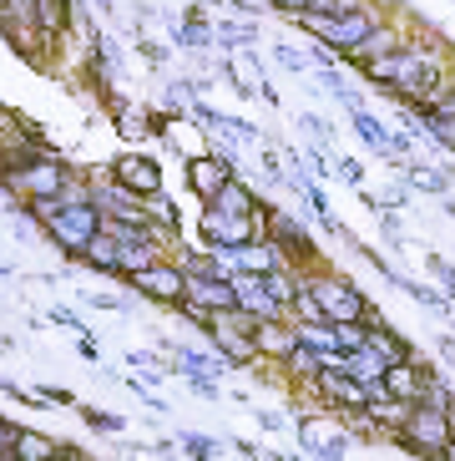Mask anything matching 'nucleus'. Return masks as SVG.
<instances>
[{"label":"nucleus","instance_id":"e433bc0d","mask_svg":"<svg viewBox=\"0 0 455 461\" xmlns=\"http://www.w3.org/2000/svg\"><path fill=\"white\" fill-rule=\"evenodd\" d=\"M56 461H86L76 447H56Z\"/></svg>","mask_w":455,"mask_h":461},{"label":"nucleus","instance_id":"aec40b11","mask_svg":"<svg viewBox=\"0 0 455 461\" xmlns=\"http://www.w3.org/2000/svg\"><path fill=\"white\" fill-rule=\"evenodd\" d=\"M81 264H86V269H102V274H112V279H117V244H112L107 233H96L92 244H86V254H81Z\"/></svg>","mask_w":455,"mask_h":461},{"label":"nucleus","instance_id":"473e14b6","mask_svg":"<svg viewBox=\"0 0 455 461\" xmlns=\"http://www.w3.org/2000/svg\"><path fill=\"white\" fill-rule=\"evenodd\" d=\"M273 5H279V11H289V15H304L314 0H273Z\"/></svg>","mask_w":455,"mask_h":461},{"label":"nucleus","instance_id":"c756f323","mask_svg":"<svg viewBox=\"0 0 455 461\" xmlns=\"http://www.w3.org/2000/svg\"><path fill=\"white\" fill-rule=\"evenodd\" d=\"M86 304H92V310H127V299H117V294H92Z\"/></svg>","mask_w":455,"mask_h":461},{"label":"nucleus","instance_id":"20e7f679","mask_svg":"<svg viewBox=\"0 0 455 461\" xmlns=\"http://www.w3.org/2000/svg\"><path fill=\"white\" fill-rule=\"evenodd\" d=\"M258 229H263V218H233V213H218V208H202L198 218V233H202V249H213V254H243L248 244H258Z\"/></svg>","mask_w":455,"mask_h":461},{"label":"nucleus","instance_id":"423d86ee","mask_svg":"<svg viewBox=\"0 0 455 461\" xmlns=\"http://www.w3.org/2000/svg\"><path fill=\"white\" fill-rule=\"evenodd\" d=\"M127 285H132V294L152 299V304H167V310H183V299H188V274L177 269L173 258H157L152 269H142Z\"/></svg>","mask_w":455,"mask_h":461},{"label":"nucleus","instance_id":"2f4dec72","mask_svg":"<svg viewBox=\"0 0 455 461\" xmlns=\"http://www.w3.org/2000/svg\"><path fill=\"white\" fill-rule=\"evenodd\" d=\"M430 269L441 274V279H445V289H451V299H455V269H451V264H445V258H430Z\"/></svg>","mask_w":455,"mask_h":461},{"label":"nucleus","instance_id":"412c9836","mask_svg":"<svg viewBox=\"0 0 455 461\" xmlns=\"http://www.w3.org/2000/svg\"><path fill=\"white\" fill-rule=\"evenodd\" d=\"M283 366L294 370V375H304V380H314L324 370V355L319 350H308V345H294V350H289V360H283Z\"/></svg>","mask_w":455,"mask_h":461},{"label":"nucleus","instance_id":"0eeeda50","mask_svg":"<svg viewBox=\"0 0 455 461\" xmlns=\"http://www.w3.org/2000/svg\"><path fill=\"white\" fill-rule=\"evenodd\" d=\"M67 188H71V167L61 163V158H40L36 167H31V173H21V177H11V183H5V193H11V198H67Z\"/></svg>","mask_w":455,"mask_h":461},{"label":"nucleus","instance_id":"cd10ccee","mask_svg":"<svg viewBox=\"0 0 455 461\" xmlns=\"http://www.w3.org/2000/svg\"><path fill=\"white\" fill-rule=\"evenodd\" d=\"M40 401H61V406H76V395H71V391H61V385H40Z\"/></svg>","mask_w":455,"mask_h":461},{"label":"nucleus","instance_id":"ddd939ff","mask_svg":"<svg viewBox=\"0 0 455 461\" xmlns=\"http://www.w3.org/2000/svg\"><path fill=\"white\" fill-rule=\"evenodd\" d=\"M314 391H319L324 401H335L339 411H349V416H360V411L370 406V391H364L360 380H349L344 370H319V375H314Z\"/></svg>","mask_w":455,"mask_h":461},{"label":"nucleus","instance_id":"9d476101","mask_svg":"<svg viewBox=\"0 0 455 461\" xmlns=\"http://www.w3.org/2000/svg\"><path fill=\"white\" fill-rule=\"evenodd\" d=\"M112 188L132 193V198H157L162 193V167L152 158H137V152H121L112 163Z\"/></svg>","mask_w":455,"mask_h":461},{"label":"nucleus","instance_id":"5701e85b","mask_svg":"<svg viewBox=\"0 0 455 461\" xmlns=\"http://www.w3.org/2000/svg\"><path fill=\"white\" fill-rule=\"evenodd\" d=\"M354 127H360V137L370 142V148H379V152L389 148V132H385V127H379V122H375V117H370L364 107H354Z\"/></svg>","mask_w":455,"mask_h":461},{"label":"nucleus","instance_id":"f8f14e48","mask_svg":"<svg viewBox=\"0 0 455 461\" xmlns=\"http://www.w3.org/2000/svg\"><path fill=\"white\" fill-rule=\"evenodd\" d=\"M183 310H198V314H228V310H238L233 279H188V299H183Z\"/></svg>","mask_w":455,"mask_h":461},{"label":"nucleus","instance_id":"a211bd4d","mask_svg":"<svg viewBox=\"0 0 455 461\" xmlns=\"http://www.w3.org/2000/svg\"><path fill=\"white\" fill-rule=\"evenodd\" d=\"M208 208H218V213H233V218H254V213H258V198L243 188L238 177H233V183H223V193H218Z\"/></svg>","mask_w":455,"mask_h":461},{"label":"nucleus","instance_id":"393cba45","mask_svg":"<svg viewBox=\"0 0 455 461\" xmlns=\"http://www.w3.org/2000/svg\"><path fill=\"white\" fill-rule=\"evenodd\" d=\"M349 11H360V0H314L304 15H319V21H339V15H349Z\"/></svg>","mask_w":455,"mask_h":461},{"label":"nucleus","instance_id":"39448f33","mask_svg":"<svg viewBox=\"0 0 455 461\" xmlns=\"http://www.w3.org/2000/svg\"><path fill=\"white\" fill-rule=\"evenodd\" d=\"M299 21L339 56H354L370 36H375V15L370 11H349V15H339V21H319V15H299Z\"/></svg>","mask_w":455,"mask_h":461},{"label":"nucleus","instance_id":"c85d7f7f","mask_svg":"<svg viewBox=\"0 0 455 461\" xmlns=\"http://www.w3.org/2000/svg\"><path fill=\"white\" fill-rule=\"evenodd\" d=\"M319 461H344V441H319Z\"/></svg>","mask_w":455,"mask_h":461},{"label":"nucleus","instance_id":"f257e3e1","mask_svg":"<svg viewBox=\"0 0 455 461\" xmlns=\"http://www.w3.org/2000/svg\"><path fill=\"white\" fill-rule=\"evenodd\" d=\"M40 229H46V239H51L67 258H81L86 244L102 233V208H96L92 198H67V208H61L56 218H46Z\"/></svg>","mask_w":455,"mask_h":461},{"label":"nucleus","instance_id":"6e6552de","mask_svg":"<svg viewBox=\"0 0 455 461\" xmlns=\"http://www.w3.org/2000/svg\"><path fill=\"white\" fill-rule=\"evenodd\" d=\"M263 229H268V244L279 249V258L283 264H319V249H314V239H308V229L304 223H294L289 213H279V208H268V218H263Z\"/></svg>","mask_w":455,"mask_h":461},{"label":"nucleus","instance_id":"a878e982","mask_svg":"<svg viewBox=\"0 0 455 461\" xmlns=\"http://www.w3.org/2000/svg\"><path fill=\"white\" fill-rule=\"evenodd\" d=\"M410 183H415L420 193H445V188H451V177L435 173V167H410Z\"/></svg>","mask_w":455,"mask_h":461},{"label":"nucleus","instance_id":"7ed1b4c3","mask_svg":"<svg viewBox=\"0 0 455 461\" xmlns=\"http://www.w3.org/2000/svg\"><path fill=\"white\" fill-rule=\"evenodd\" d=\"M395 436H400L410 451H425L430 461H445L455 451L451 416H441V411H430V406H410V416H405V426Z\"/></svg>","mask_w":455,"mask_h":461},{"label":"nucleus","instance_id":"b1692460","mask_svg":"<svg viewBox=\"0 0 455 461\" xmlns=\"http://www.w3.org/2000/svg\"><path fill=\"white\" fill-rule=\"evenodd\" d=\"M183 451H188L192 461H213L218 456V441H213V436H202V431H183Z\"/></svg>","mask_w":455,"mask_h":461},{"label":"nucleus","instance_id":"6ab92c4d","mask_svg":"<svg viewBox=\"0 0 455 461\" xmlns=\"http://www.w3.org/2000/svg\"><path fill=\"white\" fill-rule=\"evenodd\" d=\"M177 269L188 274V279H233V269H228L213 249H202V254H183V264H177Z\"/></svg>","mask_w":455,"mask_h":461},{"label":"nucleus","instance_id":"1a4fd4ad","mask_svg":"<svg viewBox=\"0 0 455 461\" xmlns=\"http://www.w3.org/2000/svg\"><path fill=\"white\" fill-rule=\"evenodd\" d=\"M233 163H238V158H233V148H228V152H213V158H192V163H183L192 198L213 203L218 193H223V183H233Z\"/></svg>","mask_w":455,"mask_h":461},{"label":"nucleus","instance_id":"72a5a7b5","mask_svg":"<svg viewBox=\"0 0 455 461\" xmlns=\"http://www.w3.org/2000/svg\"><path fill=\"white\" fill-rule=\"evenodd\" d=\"M11 436H15V426L5 416H0V456H5V451H11Z\"/></svg>","mask_w":455,"mask_h":461},{"label":"nucleus","instance_id":"dca6fc26","mask_svg":"<svg viewBox=\"0 0 455 461\" xmlns=\"http://www.w3.org/2000/svg\"><path fill=\"white\" fill-rule=\"evenodd\" d=\"M364 350H370V355H379L385 366H410V360H415V350H410V345H405V339L395 335L389 325L364 330Z\"/></svg>","mask_w":455,"mask_h":461},{"label":"nucleus","instance_id":"7c9ffc66","mask_svg":"<svg viewBox=\"0 0 455 461\" xmlns=\"http://www.w3.org/2000/svg\"><path fill=\"white\" fill-rule=\"evenodd\" d=\"M51 320H56V325H67V330H81V314L76 310H61V304L51 310Z\"/></svg>","mask_w":455,"mask_h":461},{"label":"nucleus","instance_id":"f704fd0d","mask_svg":"<svg viewBox=\"0 0 455 461\" xmlns=\"http://www.w3.org/2000/svg\"><path fill=\"white\" fill-rule=\"evenodd\" d=\"M435 112H445V117H455V82L445 86V96H441V107H435Z\"/></svg>","mask_w":455,"mask_h":461},{"label":"nucleus","instance_id":"bb28decb","mask_svg":"<svg viewBox=\"0 0 455 461\" xmlns=\"http://www.w3.org/2000/svg\"><path fill=\"white\" fill-rule=\"evenodd\" d=\"M81 416H86V426H92V431H121V416H112V411L81 406Z\"/></svg>","mask_w":455,"mask_h":461},{"label":"nucleus","instance_id":"9b49d317","mask_svg":"<svg viewBox=\"0 0 455 461\" xmlns=\"http://www.w3.org/2000/svg\"><path fill=\"white\" fill-rule=\"evenodd\" d=\"M202 330H208V339L218 345V355H223L228 370H233V366H254V360H258L254 335H238V330L223 320V314H208V320H202Z\"/></svg>","mask_w":455,"mask_h":461},{"label":"nucleus","instance_id":"c9c22d12","mask_svg":"<svg viewBox=\"0 0 455 461\" xmlns=\"http://www.w3.org/2000/svg\"><path fill=\"white\" fill-rule=\"evenodd\" d=\"M279 61H283V67H294V71H304V56H299V51H279Z\"/></svg>","mask_w":455,"mask_h":461},{"label":"nucleus","instance_id":"2eb2a0df","mask_svg":"<svg viewBox=\"0 0 455 461\" xmlns=\"http://www.w3.org/2000/svg\"><path fill=\"white\" fill-rule=\"evenodd\" d=\"M379 391L389 395V401H405V406H420V391H425V366H389L385 380H379Z\"/></svg>","mask_w":455,"mask_h":461},{"label":"nucleus","instance_id":"f03ea898","mask_svg":"<svg viewBox=\"0 0 455 461\" xmlns=\"http://www.w3.org/2000/svg\"><path fill=\"white\" fill-rule=\"evenodd\" d=\"M304 289L319 304L324 325H360L364 310H370V299L349 285V279H339V274H314V279H304Z\"/></svg>","mask_w":455,"mask_h":461},{"label":"nucleus","instance_id":"4468645a","mask_svg":"<svg viewBox=\"0 0 455 461\" xmlns=\"http://www.w3.org/2000/svg\"><path fill=\"white\" fill-rule=\"evenodd\" d=\"M294 345H299V330H294V325H283V320H263V325L254 330V350H258V360H273V366H283Z\"/></svg>","mask_w":455,"mask_h":461},{"label":"nucleus","instance_id":"4be33fe9","mask_svg":"<svg viewBox=\"0 0 455 461\" xmlns=\"http://www.w3.org/2000/svg\"><path fill=\"white\" fill-rule=\"evenodd\" d=\"M415 127H425V132L435 137V142H441V148H451V152H455V117H445V112H425V117H420Z\"/></svg>","mask_w":455,"mask_h":461},{"label":"nucleus","instance_id":"f3484780","mask_svg":"<svg viewBox=\"0 0 455 461\" xmlns=\"http://www.w3.org/2000/svg\"><path fill=\"white\" fill-rule=\"evenodd\" d=\"M31 15H36V31L46 41H56L71 21V0H31Z\"/></svg>","mask_w":455,"mask_h":461}]
</instances>
